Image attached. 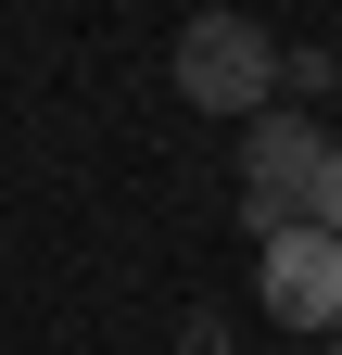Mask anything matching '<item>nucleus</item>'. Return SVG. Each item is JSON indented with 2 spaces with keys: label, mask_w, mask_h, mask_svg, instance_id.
I'll return each mask as SVG.
<instances>
[{
  "label": "nucleus",
  "mask_w": 342,
  "mask_h": 355,
  "mask_svg": "<svg viewBox=\"0 0 342 355\" xmlns=\"http://www.w3.org/2000/svg\"><path fill=\"white\" fill-rule=\"evenodd\" d=\"M291 229H330V241H342V140H330V165L305 178V216H291Z\"/></svg>",
  "instance_id": "20e7f679"
},
{
  "label": "nucleus",
  "mask_w": 342,
  "mask_h": 355,
  "mask_svg": "<svg viewBox=\"0 0 342 355\" xmlns=\"http://www.w3.org/2000/svg\"><path fill=\"white\" fill-rule=\"evenodd\" d=\"M279 76L291 64H279V38L253 13H190L178 26V102L190 114H241L253 127V114H279Z\"/></svg>",
  "instance_id": "f257e3e1"
},
{
  "label": "nucleus",
  "mask_w": 342,
  "mask_h": 355,
  "mask_svg": "<svg viewBox=\"0 0 342 355\" xmlns=\"http://www.w3.org/2000/svg\"><path fill=\"white\" fill-rule=\"evenodd\" d=\"M178 355H228V318H190V330H178Z\"/></svg>",
  "instance_id": "39448f33"
},
{
  "label": "nucleus",
  "mask_w": 342,
  "mask_h": 355,
  "mask_svg": "<svg viewBox=\"0 0 342 355\" xmlns=\"http://www.w3.org/2000/svg\"><path fill=\"white\" fill-rule=\"evenodd\" d=\"M317 165H330V140L305 127V102L241 127V216H253V241H279L291 216H305V178H317Z\"/></svg>",
  "instance_id": "f03ea898"
},
{
  "label": "nucleus",
  "mask_w": 342,
  "mask_h": 355,
  "mask_svg": "<svg viewBox=\"0 0 342 355\" xmlns=\"http://www.w3.org/2000/svg\"><path fill=\"white\" fill-rule=\"evenodd\" d=\"M253 304L305 343V330H342V241L330 229H279V241H253Z\"/></svg>",
  "instance_id": "7ed1b4c3"
},
{
  "label": "nucleus",
  "mask_w": 342,
  "mask_h": 355,
  "mask_svg": "<svg viewBox=\"0 0 342 355\" xmlns=\"http://www.w3.org/2000/svg\"><path fill=\"white\" fill-rule=\"evenodd\" d=\"M330 355H342V330H330Z\"/></svg>",
  "instance_id": "423d86ee"
}]
</instances>
